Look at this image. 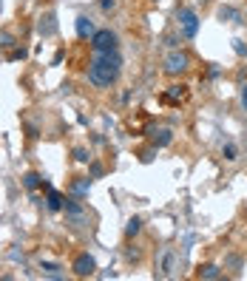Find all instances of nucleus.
Segmentation results:
<instances>
[{"label": "nucleus", "instance_id": "nucleus-1", "mask_svg": "<svg viewBox=\"0 0 247 281\" xmlns=\"http://www.w3.org/2000/svg\"><path fill=\"white\" fill-rule=\"evenodd\" d=\"M122 74L119 51H94V60L88 63V83L94 88H111Z\"/></svg>", "mask_w": 247, "mask_h": 281}, {"label": "nucleus", "instance_id": "nucleus-2", "mask_svg": "<svg viewBox=\"0 0 247 281\" xmlns=\"http://www.w3.org/2000/svg\"><path fill=\"white\" fill-rule=\"evenodd\" d=\"M188 68H190V54L182 49H174L165 57V63H162V71H165L168 77H179V74H185Z\"/></svg>", "mask_w": 247, "mask_h": 281}, {"label": "nucleus", "instance_id": "nucleus-3", "mask_svg": "<svg viewBox=\"0 0 247 281\" xmlns=\"http://www.w3.org/2000/svg\"><path fill=\"white\" fill-rule=\"evenodd\" d=\"M116 46H119V37L111 29H97L94 37H91V49L94 51H114Z\"/></svg>", "mask_w": 247, "mask_h": 281}, {"label": "nucleus", "instance_id": "nucleus-4", "mask_svg": "<svg viewBox=\"0 0 247 281\" xmlns=\"http://www.w3.org/2000/svg\"><path fill=\"white\" fill-rule=\"evenodd\" d=\"M71 270L77 278H88V275H94L97 273V261L94 256H88V253H77L71 261Z\"/></svg>", "mask_w": 247, "mask_h": 281}, {"label": "nucleus", "instance_id": "nucleus-5", "mask_svg": "<svg viewBox=\"0 0 247 281\" xmlns=\"http://www.w3.org/2000/svg\"><path fill=\"white\" fill-rule=\"evenodd\" d=\"M179 26H182V31H185V37L188 40H193V37L199 34V15L193 12V9H179Z\"/></svg>", "mask_w": 247, "mask_h": 281}, {"label": "nucleus", "instance_id": "nucleus-6", "mask_svg": "<svg viewBox=\"0 0 247 281\" xmlns=\"http://www.w3.org/2000/svg\"><path fill=\"white\" fill-rule=\"evenodd\" d=\"M174 267H176V253L171 250V247H165V250H162V256H159V267H156V270H159V278H168V275H174Z\"/></svg>", "mask_w": 247, "mask_h": 281}, {"label": "nucleus", "instance_id": "nucleus-7", "mask_svg": "<svg viewBox=\"0 0 247 281\" xmlns=\"http://www.w3.org/2000/svg\"><path fill=\"white\" fill-rule=\"evenodd\" d=\"M43 190H46V208H49V210H54V213H57V210L66 208V196L60 193V190H54L49 182H43Z\"/></svg>", "mask_w": 247, "mask_h": 281}, {"label": "nucleus", "instance_id": "nucleus-8", "mask_svg": "<svg viewBox=\"0 0 247 281\" xmlns=\"http://www.w3.org/2000/svg\"><path fill=\"white\" fill-rule=\"evenodd\" d=\"M37 31H40L43 37H51L54 31H57V15H54V12H46V15L37 20Z\"/></svg>", "mask_w": 247, "mask_h": 281}, {"label": "nucleus", "instance_id": "nucleus-9", "mask_svg": "<svg viewBox=\"0 0 247 281\" xmlns=\"http://www.w3.org/2000/svg\"><path fill=\"white\" fill-rule=\"evenodd\" d=\"M88 190H91V176H77V179L68 185V196H77V199L88 196Z\"/></svg>", "mask_w": 247, "mask_h": 281}, {"label": "nucleus", "instance_id": "nucleus-10", "mask_svg": "<svg viewBox=\"0 0 247 281\" xmlns=\"http://www.w3.org/2000/svg\"><path fill=\"white\" fill-rule=\"evenodd\" d=\"M66 216L68 219H74V222H80L83 216H86V210H83V202L77 199V196H66Z\"/></svg>", "mask_w": 247, "mask_h": 281}, {"label": "nucleus", "instance_id": "nucleus-11", "mask_svg": "<svg viewBox=\"0 0 247 281\" xmlns=\"http://www.w3.org/2000/svg\"><path fill=\"white\" fill-rule=\"evenodd\" d=\"M74 29H77V37H83V40H86V37H94V31H97L91 17H86V15H80L74 20Z\"/></svg>", "mask_w": 247, "mask_h": 281}, {"label": "nucleus", "instance_id": "nucleus-12", "mask_svg": "<svg viewBox=\"0 0 247 281\" xmlns=\"http://www.w3.org/2000/svg\"><path fill=\"white\" fill-rule=\"evenodd\" d=\"M20 185L26 187V190H37V187H43V176H40L37 171H26L20 176Z\"/></svg>", "mask_w": 247, "mask_h": 281}, {"label": "nucleus", "instance_id": "nucleus-13", "mask_svg": "<svg viewBox=\"0 0 247 281\" xmlns=\"http://www.w3.org/2000/svg\"><path fill=\"white\" fill-rule=\"evenodd\" d=\"M196 275H199V278H208V281H216V278H222L225 273H222V267H219V264H211V261H208V264L199 267Z\"/></svg>", "mask_w": 247, "mask_h": 281}, {"label": "nucleus", "instance_id": "nucleus-14", "mask_svg": "<svg viewBox=\"0 0 247 281\" xmlns=\"http://www.w3.org/2000/svg\"><path fill=\"white\" fill-rule=\"evenodd\" d=\"M171 142H174V131H171V128L153 131V148H168Z\"/></svg>", "mask_w": 247, "mask_h": 281}, {"label": "nucleus", "instance_id": "nucleus-15", "mask_svg": "<svg viewBox=\"0 0 247 281\" xmlns=\"http://www.w3.org/2000/svg\"><path fill=\"white\" fill-rule=\"evenodd\" d=\"M185 97H188V86H182V83H179V86H171V91H168L162 100H165V102H182Z\"/></svg>", "mask_w": 247, "mask_h": 281}, {"label": "nucleus", "instance_id": "nucleus-16", "mask_svg": "<svg viewBox=\"0 0 247 281\" xmlns=\"http://www.w3.org/2000/svg\"><path fill=\"white\" fill-rule=\"evenodd\" d=\"M139 233H142V219L131 216L128 224H125V238H134V236H139Z\"/></svg>", "mask_w": 247, "mask_h": 281}, {"label": "nucleus", "instance_id": "nucleus-17", "mask_svg": "<svg viewBox=\"0 0 247 281\" xmlns=\"http://www.w3.org/2000/svg\"><path fill=\"white\" fill-rule=\"evenodd\" d=\"M219 20L222 23H239V12L233 6H222L219 9Z\"/></svg>", "mask_w": 247, "mask_h": 281}, {"label": "nucleus", "instance_id": "nucleus-18", "mask_svg": "<svg viewBox=\"0 0 247 281\" xmlns=\"http://www.w3.org/2000/svg\"><path fill=\"white\" fill-rule=\"evenodd\" d=\"M40 270H43V273H49L51 278H63V273H60L63 267L54 264V261H40Z\"/></svg>", "mask_w": 247, "mask_h": 281}, {"label": "nucleus", "instance_id": "nucleus-19", "mask_svg": "<svg viewBox=\"0 0 247 281\" xmlns=\"http://www.w3.org/2000/svg\"><path fill=\"white\" fill-rule=\"evenodd\" d=\"M225 270H230L233 275H239L241 273V259H239V256H227V259H225Z\"/></svg>", "mask_w": 247, "mask_h": 281}, {"label": "nucleus", "instance_id": "nucleus-20", "mask_svg": "<svg viewBox=\"0 0 247 281\" xmlns=\"http://www.w3.org/2000/svg\"><path fill=\"white\" fill-rule=\"evenodd\" d=\"M74 159H77L80 165H88V162H91V151H88V148H74Z\"/></svg>", "mask_w": 247, "mask_h": 281}, {"label": "nucleus", "instance_id": "nucleus-21", "mask_svg": "<svg viewBox=\"0 0 247 281\" xmlns=\"http://www.w3.org/2000/svg\"><path fill=\"white\" fill-rule=\"evenodd\" d=\"M222 156H225L227 162H233V159H239V151H236V145H230V142H227L225 148H222Z\"/></svg>", "mask_w": 247, "mask_h": 281}, {"label": "nucleus", "instance_id": "nucleus-22", "mask_svg": "<svg viewBox=\"0 0 247 281\" xmlns=\"http://www.w3.org/2000/svg\"><path fill=\"white\" fill-rule=\"evenodd\" d=\"M88 176H91V179H100V176H102V165H100V162H94V159L88 162Z\"/></svg>", "mask_w": 247, "mask_h": 281}, {"label": "nucleus", "instance_id": "nucleus-23", "mask_svg": "<svg viewBox=\"0 0 247 281\" xmlns=\"http://www.w3.org/2000/svg\"><path fill=\"white\" fill-rule=\"evenodd\" d=\"M233 51H236V54H241V57H244V54H247V46L241 43V40H233Z\"/></svg>", "mask_w": 247, "mask_h": 281}, {"label": "nucleus", "instance_id": "nucleus-24", "mask_svg": "<svg viewBox=\"0 0 247 281\" xmlns=\"http://www.w3.org/2000/svg\"><path fill=\"white\" fill-rule=\"evenodd\" d=\"M114 6H116V0H100V9H102V12H114Z\"/></svg>", "mask_w": 247, "mask_h": 281}, {"label": "nucleus", "instance_id": "nucleus-25", "mask_svg": "<svg viewBox=\"0 0 247 281\" xmlns=\"http://www.w3.org/2000/svg\"><path fill=\"white\" fill-rule=\"evenodd\" d=\"M0 46H3V49H9V46H15V40H12V34H0Z\"/></svg>", "mask_w": 247, "mask_h": 281}, {"label": "nucleus", "instance_id": "nucleus-26", "mask_svg": "<svg viewBox=\"0 0 247 281\" xmlns=\"http://www.w3.org/2000/svg\"><path fill=\"white\" fill-rule=\"evenodd\" d=\"M23 57H26V49H15L9 54V60H23Z\"/></svg>", "mask_w": 247, "mask_h": 281}, {"label": "nucleus", "instance_id": "nucleus-27", "mask_svg": "<svg viewBox=\"0 0 247 281\" xmlns=\"http://www.w3.org/2000/svg\"><path fill=\"white\" fill-rule=\"evenodd\" d=\"M142 259V253L137 250V247H131V250H128V261H139Z\"/></svg>", "mask_w": 247, "mask_h": 281}, {"label": "nucleus", "instance_id": "nucleus-28", "mask_svg": "<svg viewBox=\"0 0 247 281\" xmlns=\"http://www.w3.org/2000/svg\"><path fill=\"white\" fill-rule=\"evenodd\" d=\"M239 100H241V108L247 111V83L241 86V94H239Z\"/></svg>", "mask_w": 247, "mask_h": 281}, {"label": "nucleus", "instance_id": "nucleus-29", "mask_svg": "<svg viewBox=\"0 0 247 281\" xmlns=\"http://www.w3.org/2000/svg\"><path fill=\"white\" fill-rule=\"evenodd\" d=\"M153 153H156V148H148V151H142V162H151Z\"/></svg>", "mask_w": 247, "mask_h": 281}, {"label": "nucleus", "instance_id": "nucleus-30", "mask_svg": "<svg viewBox=\"0 0 247 281\" xmlns=\"http://www.w3.org/2000/svg\"><path fill=\"white\" fill-rule=\"evenodd\" d=\"M165 43H168V46H174V49H176V43H179V40H176L174 34H168V37H165Z\"/></svg>", "mask_w": 247, "mask_h": 281}, {"label": "nucleus", "instance_id": "nucleus-31", "mask_svg": "<svg viewBox=\"0 0 247 281\" xmlns=\"http://www.w3.org/2000/svg\"><path fill=\"white\" fill-rule=\"evenodd\" d=\"M153 3H159V0H153Z\"/></svg>", "mask_w": 247, "mask_h": 281}]
</instances>
